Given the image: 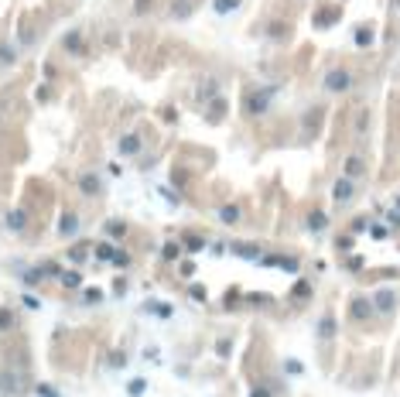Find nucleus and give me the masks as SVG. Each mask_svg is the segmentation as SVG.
Instances as JSON below:
<instances>
[{
	"mask_svg": "<svg viewBox=\"0 0 400 397\" xmlns=\"http://www.w3.org/2000/svg\"><path fill=\"white\" fill-rule=\"evenodd\" d=\"M274 92L277 86H260V89H250L243 96V113L246 116H263L270 110V103H274Z\"/></svg>",
	"mask_w": 400,
	"mask_h": 397,
	"instance_id": "nucleus-1",
	"label": "nucleus"
},
{
	"mask_svg": "<svg viewBox=\"0 0 400 397\" xmlns=\"http://www.w3.org/2000/svg\"><path fill=\"white\" fill-rule=\"evenodd\" d=\"M321 89L325 92H349L353 89V72L349 68H329L321 76Z\"/></svg>",
	"mask_w": 400,
	"mask_h": 397,
	"instance_id": "nucleus-2",
	"label": "nucleus"
},
{
	"mask_svg": "<svg viewBox=\"0 0 400 397\" xmlns=\"http://www.w3.org/2000/svg\"><path fill=\"white\" fill-rule=\"evenodd\" d=\"M356 199V182L349 175H339L335 182H332V202L335 205H349Z\"/></svg>",
	"mask_w": 400,
	"mask_h": 397,
	"instance_id": "nucleus-3",
	"label": "nucleus"
},
{
	"mask_svg": "<svg viewBox=\"0 0 400 397\" xmlns=\"http://www.w3.org/2000/svg\"><path fill=\"white\" fill-rule=\"evenodd\" d=\"M76 185H79V192L86 199H99L103 195V178L96 175V171H79L76 175Z\"/></svg>",
	"mask_w": 400,
	"mask_h": 397,
	"instance_id": "nucleus-4",
	"label": "nucleus"
},
{
	"mask_svg": "<svg viewBox=\"0 0 400 397\" xmlns=\"http://www.w3.org/2000/svg\"><path fill=\"white\" fill-rule=\"evenodd\" d=\"M21 390H24V373L14 370V366H4L0 370V394L14 397V394H21Z\"/></svg>",
	"mask_w": 400,
	"mask_h": 397,
	"instance_id": "nucleus-5",
	"label": "nucleus"
},
{
	"mask_svg": "<svg viewBox=\"0 0 400 397\" xmlns=\"http://www.w3.org/2000/svg\"><path fill=\"white\" fill-rule=\"evenodd\" d=\"M116 151H120V158H140V154H144V137L140 134H123L116 141Z\"/></svg>",
	"mask_w": 400,
	"mask_h": 397,
	"instance_id": "nucleus-6",
	"label": "nucleus"
},
{
	"mask_svg": "<svg viewBox=\"0 0 400 397\" xmlns=\"http://www.w3.org/2000/svg\"><path fill=\"white\" fill-rule=\"evenodd\" d=\"M349 315H353L356 322H369V318L377 315V308H373V298H366V295H356L353 301H349Z\"/></svg>",
	"mask_w": 400,
	"mask_h": 397,
	"instance_id": "nucleus-7",
	"label": "nucleus"
},
{
	"mask_svg": "<svg viewBox=\"0 0 400 397\" xmlns=\"http://www.w3.org/2000/svg\"><path fill=\"white\" fill-rule=\"evenodd\" d=\"M373 308H377V315H390V312H397V295H393L390 288L373 291Z\"/></svg>",
	"mask_w": 400,
	"mask_h": 397,
	"instance_id": "nucleus-8",
	"label": "nucleus"
},
{
	"mask_svg": "<svg viewBox=\"0 0 400 397\" xmlns=\"http://www.w3.org/2000/svg\"><path fill=\"white\" fill-rule=\"evenodd\" d=\"M216 219H219V223H226V226H236V223L243 219V205H240V202L219 205V209H216Z\"/></svg>",
	"mask_w": 400,
	"mask_h": 397,
	"instance_id": "nucleus-9",
	"label": "nucleus"
},
{
	"mask_svg": "<svg viewBox=\"0 0 400 397\" xmlns=\"http://www.w3.org/2000/svg\"><path fill=\"white\" fill-rule=\"evenodd\" d=\"M315 332H318V339H335V336H339V322H335V315H332V312H325V315L318 318V325H315Z\"/></svg>",
	"mask_w": 400,
	"mask_h": 397,
	"instance_id": "nucleus-10",
	"label": "nucleus"
},
{
	"mask_svg": "<svg viewBox=\"0 0 400 397\" xmlns=\"http://www.w3.org/2000/svg\"><path fill=\"white\" fill-rule=\"evenodd\" d=\"M144 312H147V315H154V318H164V322H168V318L174 315V305H171V301H158V298H151V301H144Z\"/></svg>",
	"mask_w": 400,
	"mask_h": 397,
	"instance_id": "nucleus-11",
	"label": "nucleus"
},
{
	"mask_svg": "<svg viewBox=\"0 0 400 397\" xmlns=\"http://www.w3.org/2000/svg\"><path fill=\"white\" fill-rule=\"evenodd\" d=\"M311 295H315L311 281L297 277V281H294V288H291V301H294V305H305V301H311Z\"/></svg>",
	"mask_w": 400,
	"mask_h": 397,
	"instance_id": "nucleus-12",
	"label": "nucleus"
},
{
	"mask_svg": "<svg viewBox=\"0 0 400 397\" xmlns=\"http://www.w3.org/2000/svg\"><path fill=\"white\" fill-rule=\"evenodd\" d=\"M229 253H236V257H243V261H260V253L263 250L257 247V243H229Z\"/></svg>",
	"mask_w": 400,
	"mask_h": 397,
	"instance_id": "nucleus-13",
	"label": "nucleus"
},
{
	"mask_svg": "<svg viewBox=\"0 0 400 397\" xmlns=\"http://www.w3.org/2000/svg\"><path fill=\"white\" fill-rule=\"evenodd\" d=\"M62 48L69 52V55H86V41H82L79 31H69L65 38H62Z\"/></svg>",
	"mask_w": 400,
	"mask_h": 397,
	"instance_id": "nucleus-14",
	"label": "nucleus"
},
{
	"mask_svg": "<svg viewBox=\"0 0 400 397\" xmlns=\"http://www.w3.org/2000/svg\"><path fill=\"white\" fill-rule=\"evenodd\" d=\"M79 233V216L76 213H62V223H58V237H76Z\"/></svg>",
	"mask_w": 400,
	"mask_h": 397,
	"instance_id": "nucleus-15",
	"label": "nucleus"
},
{
	"mask_svg": "<svg viewBox=\"0 0 400 397\" xmlns=\"http://www.w3.org/2000/svg\"><path fill=\"white\" fill-rule=\"evenodd\" d=\"M342 175H349V178H363L366 175V165H363V158H359V154H349V158H345V165H342Z\"/></svg>",
	"mask_w": 400,
	"mask_h": 397,
	"instance_id": "nucleus-16",
	"label": "nucleus"
},
{
	"mask_svg": "<svg viewBox=\"0 0 400 397\" xmlns=\"http://www.w3.org/2000/svg\"><path fill=\"white\" fill-rule=\"evenodd\" d=\"M305 226H308L311 233H325V229H329V216L321 213V209H311L308 219H305Z\"/></svg>",
	"mask_w": 400,
	"mask_h": 397,
	"instance_id": "nucleus-17",
	"label": "nucleus"
},
{
	"mask_svg": "<svg viewBox=\"0 0 400 397\" xmlns=\"http://www.w3.org/2000/svg\"><path fill=\"white\" fill-rule=\"evenodd\" d=\"M209 243H206V237H198V233H185L182 237V250L192 257V253H198V250H206Z\"/></svg>",
	"mask_w": 400,
	"mask_h": 397,
	"instance_id": "nucleus-18",
	"label": "nucleus"
},
{
	"mask_svg": "<svg viewBox=\"0 0 400 397\" xmlns=\"http://www.w3.org/2000/svg\"><path fill=\"white\" fill-rule=\"evenodd\" d=\"M92 257H96L99 264H113V257H116V247L110 243V240H103V243H96V247H92Z\"/></svg>",
	"mask_w": 400,
	"mask_h": 397,
	"instance_id": "nucleus-19",
	"label": "nucleus"
},
{
	"mask_svg": "<svg viewBox=\"0 0 400 397\" xmlns=\"http://www.w3.org/2000/svg\"><path fill=\"white\" fill-rule=\"evenodd\" d=\"M24 226H28V213L24 209H11L7 213V229L11 233H24Z\"/></svg>",
	"mask_w": 400,
	"mask_h": 397,
	"instance_id": "nucleus-20",
	"label": "nucleus"
},
{
	"mask_svg": "<svg viewBox=\"0 0 400 397\" xmlns=\"http://www.w3.org/2000/svg\"><path fill=\"white\" fill-rule=\"evenodd\" d=\"M178 257H182V243H174V240H168V243L161 247V261H164V264H174Z\"/></svg>",
	"mask_w": 400,
	"mask_h": 397,
	"instance_id": "nucleus-21",
	"label": "nucleus"
},
{
	"mask_svg": "<svg viewBox=\"0 0 400 397\" xmlns=\"http://www.w3.org/2000/svg\"><path fill=\"white\" fill-rule=\"evenodd\" d=\"M58 284H62V288H69V291H76V288H82V271H62V277H58Z\"/></svg>",
	"mask_w": 400,
	"mask_h": 397,
	"instance_id": "nucleus-22",
	"label": "nucleus"
},
{
	"mask_svg": "<svg viewBox=\"0 0 400 397\" xmlns=\"http://www.w3.org/2000/svg\"><path fill=\"white\" fill-rule=\"evenodd\" d=\"M277 267H281V271H287V274H297V271H301V261H297V257H291V253H277Z\"/></svg>",
	"mask_w": 400,
	"mask_h": 397,
	"instance_id": "nucleus-23",
	"label": "nucleus"
},
{
	"mask_svg": "<svg viewBox=\"0 0 400 397\" xmlns=\"http://www.w3.org/2000/svg\"><path fill=\"white\" fill-rule=\"evenodd\" d=\"M21 281H24V288H38L45 281V274H41V267H28V271H21Z\"/></svg>",
	"mask_w": 400,
	"mask_h": 397,
	"instance_id": "nucleus-24",
	"label": "nucleus"
},
{
	"mask_svg": "<svg viewBox=\"0 0 400 397\" xmlns=\"http://www.w3.org/2000/svg\"><path fill=\"white\" fill-rule=\"evenodd\" d=\"M147 380H144V377H134V380H130V384H127V397H144L147 394Z\"/></svg>",
	"mask_w": 400,
	"mask_h": 397,
	"instance_id": "nucleus-25",
	"label": "nucleus"
},
{
	"mask_svg": "<svg viewBox=\"0 0 400 397\" xmlns=\"http://www.w3.org/2000/svg\"><path fill=\"white\" fill-rule=\"evenodd\" d=\"M103 229H106L113 240H123V237H127V223H123V219H106Z\"/></svg>",
	"mask_w": 400,
	"mask_h": 397,
	"instance_id": "nucleus-26",
	"label": "nucleus"
},
{
	"mask_svg": "<svg viewBox=\"0 0 400 397\" xmlns=\"http://www.w3.org/2000/svg\"><path fill=\"white\" fill-rule=\"evenodd\" d=\"M17 325V312L14 308H0V332H11Z\"/></svg>",
	"mask_w": 400,
	"mask_h": 397,
	"instance_id": "nucleus-27",
	"label": "nucleus"
},
{
	"mask_svg": "<svg viewBox=\"0 0 400 397\" xmlns=\"http://www.w3.org/2000/svg\"><path fill=\"white\" fill-rule=\"evenodd\" d=\"M89 253H92V250L86 247V243H79V247L69 250V261H72V264H86V257H89Z\"/></svg>",
	"mask_w": 400,
	"mask_h": 397,
	"instance_id": "nucleus-28",
	"label": "nucleus"
},
{
	"mask_svg": "<svg viewBox=\"0 0 400 397\" xmlns=\"http://www.w3.org/2000/svg\"><path fill=\"white\" fill-rule=\"evenodd\" d=\"M188 295H192V301H209L206 284H198V281H192V284H188Z\"/></svg>",
	"mask_w": 400,
	"mask_h": 397,
	"instance_id": "nucleus-29",
	"label": "nucleus"
},
{
	"mask_svg": "<svg viewBox=\"0 0 400 397\" xmlns=\"http://www.w3.org/2000/svg\"><path fill=\"white\" fill-rule=\"evenodd\" d=\"M284 373H287V377H301V373H305V363L291 356V360H284Z\"/></svg>",
	"mask_w": 400,
	"mask_h": 397,
	"instance_id": "nucleus-30",
	"label": "nucleus"
},
{
	"mask_svg": "<svg viewBox=\"0 0 400 397\" xmlns=\"http://www.w3.org/2000/svg\"><path fill=\"white\" fill-rule=\"evenodd\" d=\"M127 366V353L123 349H113L110 353V370H123Z\"/></svg>",
	"mask_w": 400,
	"mask_h": 397,
	"instance_id": "nucleus-31",
	"label": "nucleus"
},
{
	"mask_svg": "<svg viewBox=\"0 0 400 397\" xmlns=\"http://www.w3.org/2000/svg\"><path fill=\"white\" fill-rule=\"evenodd\" d=\"M212 7H216L219 14H229V11H236V7H240V0H212Z\"/></svg>",
	"mask_w": 400,
	"mask_h": 397,
	"instance_id": "nucleus-32",
	"label": "nucleus"
},
{
	"mask_svg": "<svg viewBox=\"0 0 400 397\" xmlns=\"http://www.w3.org/2000/svg\"><path fill=\"white\" fill-rule=\"evenodd\" d=\"M369 237H373V240H390V226H383V223H373V226H369Z\"/></svg>",
	"mask_w": 400,
	"mask_h": 397,
	"instance_id": "nucleus-33",
	"label": "nucleus"
},
{
	"mask_svg": "<svg viewBox=\"0 0 400 397\" xmlns=\"http://www.w3.org/2000/svg\"><path fill=\"white\" fill-rule=\"evenodd\" d=\"M17 62V55H14L11 45H0V65H14Z\"/></svg>",
	"mask_w": 400,
	"mask_h": 397,
	"instance_id": "nucleus-34",
	"label": "nucleus"
},
{
	"mask_svg": "<svg viewBox=\"0 0 400 397\" xmlns=\"http://www.w3.org/2000/svg\"><path fill=\"white\" fill-rule=\"evenodd\" d=\"M113 267H116V271H127V267H130V253H127V250H116Z\"/></svg>",
	"mask_w": 400,
	"mask_h": 397,
	"instance_id": "nucleus-35",
	"label": "nucleus"
},
{
	"mask_svg": "<svg viewBox=\"0 0 400 397\" xmlns=\"http://www.w3.org/2000/svg\"><path fill=\"white\" fill-rule=\"evenodd\" d=\"M99 298H103V291H99V288H86V291H82V301H86V305H96Z\"/></svg>",
	"mask_w": 400,
	"mask_h": 397,
	"instance_id": "nucleus-36",
	"label": "nucleus"
},
{
	"mask_svg": "<svg viewBox=\"0 0 400 397\" xmlns=\"http://www.w3.org/2000/svg\"><path fill=\"white\" fill-rule=\"evenodd\" d=\"M35 394L38 397H62V394H58V387H52V384H38Z\"/></svg>",
	"mask_w": 400,
	"mask_h": 397,
	"instance_id": "nucleus-37",
	"label": "nucleus"
},
{
	"mask_svg": "<svg viewBox=\"0 0 400 397\" xmlns=\"http://www.w3.org/2000/svg\"><path fill=\"white\" fill-rule=\"evenodd\" d=\"M21 305L28 308V312H38V308H41V298H35V295H21Z\"/></svg>",
	"mask_w": 400,
	"mask_h": 397,
	"instance_id": "nucleus-38",
	"label": "nucleus"
},
{
	"mask_svg": "<svg viewBox=\"0 0 400 397\" xmlns=\"http://www.w3.org/2000/svg\"><path fill=\"white\" fill-rule=\"evenodd\" d=\"M178 274H182L185 281H188V277H195V261H182V264H178Z\"/></svg>",
	"mask_w": 400,
	"mask_h": 397,
	"instance_id": "nucleus-39",
	"label": "nucleus"
},
{
	"mask_svg": "<svg viewBox=\"0 0 400 397\" xmlns=\"http://www.w3.org/2000/svg\"><path fill=\"white\" fill-rule=\"evenodd\" d=\"M345 271H363V257H359V253H353V257H349V261H345Z\"/></svg>",
	"mask_w": 400,
	"mask_h": 397,
	"instance_id": "nucleus-40",
	"label": "nucleus"
},
{
	"mask_svg": "<svg viewBox=\"0 0 400 397\" xmlns=\"http://www.w3.org/2000/svg\"><path fill=\"white\" fill-rule=\"evenodd\" d=\"M366 229H369V219H356L353 226H349V233L356 237V233H366Z\"/></svg>",
	"mask_w": 400,
	"mask_h": 397,
	"instance_id": "nucleus-41",
	"label": "nucleus"
},
{
	"mask_svg": "<svg viewBox=\"0 0 400 397\" xmlns=\"http://www.w3.org/2000/svg\"><path fill=\"white\" fill-rule=\"evenodd\" d=\"M206 250H209V253H212V257H222V253H226L229 247H226V243H209Z\"/></svg>",
	"mask_w": 400,
	"mask_h": 397,
	"instance_id": "nucleus-42",
	"label": "nucleus"
},
{
	"mask_svg": "<svg viewBox=\"0 0 400 397\" xmlns=\"http://www.w3.org/2000/svg\"><path fill=\"white\" fill-rule=\"evenodd\" d=\"M369 41H373V34H369V31H356V45H369Z\"/></svg>",
	"mask_w": 400,
	"mask_h": 397,
	"instance_id": "nucleus-43",
	"label": "nucleus"
},
{
	"mask_svg": "<svg viewBox=\"0 0 400 397\" xmlns=\"http://www.w3.org/2000/svg\"><path fill=\"white\" fill-rule=\"evenodd\" d=\"M250 301L253 305H274V298L270 295H250Z\"/></svg>",
	"mask_w": 400,
	"mask_h": 397,
	"instance_id": "nucleus-44",
	"label": "nucleus"
},
{
	"mask_svg": "<svg viewBox=\"0 0 400 397\" xmlns=\"http://www.w3.org/2000/svg\"><path fill=\"white\" fill-rule=\"evenodd\" d=\"M335 247L339 250H353V233H349V237H339L335 240Z\"/></svg>",
	"mask_w": 400,
	"mask_h": 397,
	"instance_id": "nucleus-45",
	"label": "nucleus"
},
{
	"mask_svg": "<svg viewBox=\"0 0 400 397\" xmlns=\"http://www.w3.org/2000/svg\"><path fill=\"white\" fill-rule=\"evenodd\" d=\"M158 192H161V195H164V199H168V202H171V205H178V195H174V192H171V189H158Z\"/></svg>",
	"mask_w": 400,
	"mask_h": 397,
	"instance_id": "nucleus-46",
	"label": "nucleus"
},
{
	"mask_svg": "<svg viewBox=\"0 0 400 397\" xmlns=\"http://www.w3.org/2000/svg\"><path fill=\"white\" fill-rule=\"evenodd\" d=\"M123 291H127V281H123V277H116V281H113V295H123Z\"/></svg>",
	"mask_w": 400,
	"mask_h": 397,
	"instance_id": "nucleus-47",
	"label": "nucleus"
},
{
	"mask_svg": "<svg viewBox=\"0 0 400 397\" xmlns=\"http://www.w3.org/2000/svg\"><path fill=\"white\" fill-rule=\"evenodd\" d=\"M250 397H274V394H270L267 387H253V390H250Z\"/></svg>",
	"mask_w": 400,
	"mask_h": 397,
	"instance_id": "nucleus-48",
	"label": "nucleus"
},
{
	"mask_svg": "<svg viewBox=\"0 0 400 397\" xmlns=\"http://www.w3.org/2000/svg\"><path fill=\"white\" fill-rule=\"evenodd\" d=\"M236 298H240V291L233 288V291H229V295H226V308H233V305H236Z\"/></svg>",
	"mask_w": 400,
	"mask_h": 397,
	"instance_id": "nucleus-49",
	"label": "nucleus"
},
{
	"mask_svg": "<svg viewBox=\"0 0 400 397\" xmlns=\"http://www.w3.org/2000/svg\"><path fill=\"white\" fill-rule=\"evenodd\" d=\"M393 209H400V195H397V199H393Z\"/></svg>",
	"mask_w": 400,
	"mask_h": 397,
	"instance_id": "nucleus-50",
	"label": "nucleus"
},
{
	"mask_svg": "<svg viewBox=\"0 0 400 397\" xmlns=\"http://www.w3.org/2000/svg\"><path fill=\"white\" fill-rule=\"evenodd\" d=\"M397 7H400V0H397Z\"/></svg>",
	"mask_w": 400,
	"mask_h": 397,
	"instance_id": "nucleus-51",
	"label": "nucleus"
}]
</instances>
